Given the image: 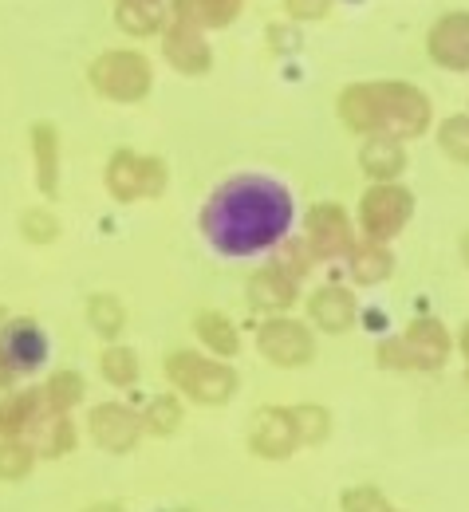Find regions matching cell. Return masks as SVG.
Returning a JSON list of instances; mask_svg holds the SVG:
<instances>
[{
	"mask_svg": "<svg viewBox=\"0 0 469 512\" xmlns=\"http://www.w3.org/2000/svg\"><path fill=\"white\" fill-rule=\"evenodd\" d=\"M430 60L446 71H469V12H446L426 32Z\"/></svg>",
	"mask_w": 469,
	"mask_h": 512,
	"instance_id": "obj_11",
	"label": "cell"
},
{
	"mask_svg": "<svg viewBox=\"0 0 469 512\" xmlns=\"http://www.w3.org/2000/svg\"><path fill=\"white\" fill-rule=\"evenodd\" d=\"M20 237H24L28 245H52V241L60 237V217L48 213V205L28 209V213L20 217Z\"/></svg>",
	"mask_w": 469,
	"mask_h": 512,
	"instance_id": "obj_32",
	"label": "cell"
},
{
	"mask_svg": "<svg viewBox=\"0 0 469 512\" xmlns=\"http://www.w3.org/2000/svg\"><path fill=\"white\" fill-rule=\"evenodd\" d=\"M178 512H190V509H178Z\"/></svg>",
	"mask_w": 469,
	"mask_h": 512,
	"instance_id": "obj_45",
	"label": "cell"
},
{
	"mask_svg": "<svg viewBox=\"0 0 469 512\" xmlns=\"http://www.w3.org/2000/svg\"><path fill=\"white\" fill-rule=\"evenodd\" d=\"M44 359H48V335L36 320L20 316L0 327V363L12 375H32L44 367Z\"/></svg>",
	"mask_w": 469,
	"mask_h": 512,
	"instance_id": "obj_8",
	"label": "cell"
},
{
	"mask_svg": "<svg viewBox=\"0 0 469 512\" xmlns=\"http://www.w3.org/2000/svg\"><path fill=\"white\" fill-rule=\"evenodd\" d=\"M162 56L182 75H205L213 67V48H209L205 32L190 28V24H174V20L162 28Z\"/></svg>",
	"mask_w": 469,
	"mask_h": 512,
	"instance_id": "obj_12",
	"label": "cell"
},
{
	"mask_svg": "<svg viewBox=\"0 0 469 512\" xmlns=\"http://www.w3.org/2000/svg\"><path fill=\"white\" fill-rule=\"evenodd\" d=\"M359 166L375 182H399V174L406 170V150L391 134H371L359 150Z\"/></svg>",
	"mask_w": 469,
	"mask_h": 512,
	"instance_id": "obj_18",
	"label": "cell"
},
{
	"mask_svg": "<svg viewBox=\"0 0 469 512\" xmlns=\"http://www.w3.org/2000/svg\"><path fill=\"white\" fill-rule=\"evenodd\" d=\"M355 312H359L355 296H351L347 288H339V284H324V288L312 292V300H308V320L316 323L320 331H328V335L351 331Z\"/></svg>",
	"mask_w": 469,
	"mask_h": 512,
	"instance_id": "obj_14",
	"label": "cell"
},
{
	"mask_svg": "<svg viewBox=\"0 0 469 512\" xmlns=\"http://www.w3.org/2000/svg\"><path fill=\"white\" fill-rule=\"evenodd\" d=\"M162 371L170 386H178L190 402H201V406H225L241 386L237 371L225 359H205L198 351H170Z\"/></svg>",
	"mask_w": 469,
	"mask_h": 512,
	"instance_id": "obj_2",
	"label": "cell"
},
{
	"mask_svg": "<svg viewBox=\"0 0 469 512\" xmlns=\"http://www.w3.org/2000/svg\"><path fill=\"white\" fill-rule=\"evenodd\" d=\"M458 249H462V260H466V264H469V229H466V233H462V245H458Z\"/></svg>",
	"mask_w": 469,
	"mask_h": 512,
	"instance_id": "obj_42",
	"label": "cell"
},
{
	"mask_svg": "<svg viewBox=\"0 0 469 512\" xmlns=\"http://www.w3.org/2000/svg\"><path fill=\"white\" fill-rule=\"evenodd\" d=\"M395 272V256L387 245H375V241H363L351 249V280L363 284V288H375L383 280H391Z\"/></svg>",
	"mask_w": 469,
	"mask_h": 512,
	"instance_id": "obj_23",
	"label": "cell"
},
{
	"mask_svg": "<svg viewBox=\"0 0 469 512\" xmlns=\"http://www.w3.org/2000/svg\"><path fill=\"white\" fill-rule=\"evenodd\" d=\"M12 383H16V375H12V371H8L4 363H0V390H8Z\"/></svg>",
	"mask_w": 469,
	"mask_h": 512,
	"instance_id": "obj_40",
	"label": "cell"
},
{
	"mask_svg": "<svg viewBox=\"0 0 469 512\" xmlns=\"http://www.w3.org/2000/svg\"><path fill=\"white\" fill-rule=\"evenodd\" d=\"M343 512H399L379 489H371V485H355V489H347L343 493Z\"/></svg>",
	"mask_w": 469,
	"mask_h": 512,
	"instance_id": "obj_34",
	"label": "cell"
},
{
	"mask_svg": "<svg viewBox=\"0 0 469 512\" xmlns=\"http://www.w3.org/2000/svg\"><path fill=\"white\" fill-rule=\"evenodd\" d=\"M198 339L217 355V359H233L241 351V335H237V323L229 320L225 312H201L194 320Z\"/></svg>",
	"mask_w": 469,
	"mask_h": 512,
	"instance_id": "obj_24",
	"label": "cell"
},
{
	"mask_svg": "<svg viewBox=\"0 0 469 512\" xmlns=\"http://www.w3.org/2000/svg\"><path fill=\"white\" fill-rule=\"evenodd\" d=\"M32 434H40V449L48 453V457H64L75 449V426H71V418L67 414H52V410H44L40 414V422L32 426Z\"/></svg>",
	"mask_w": 469,
	"mask_h": 512,
	"instance_id": "obj_27",
	"label": "cell"
},
{
	"mask_svg": "<svg viewBox=\"0 0 469 512\" xmlns=\"http://www.w3.org/2000/svg\"><path fill=\"white\" fill-rule=\"evenodd\" d=\"M249 446L257 457L268 461H284L292 457L300 442H296V426H292V410L288 406H265L253 414V426H249Z\"/></svg>",
	"mask_w": 469,
	"mask_h": 512,
	"instance_id": "obj_9",
	"label": "cell"
},
{
	"mask_svg": "<svg viewBox=\"0 0 469 512\" xmlns=\"http://www.w3.org/2000/svg\"><path fill=\"white\" fill-rule=\"evenodd\" d=\"M115 24L127 32V36H154L166 28V8L162 0H119L115 4Z\"/></svg>",
	"mask_w": 469,
	"mask_h": 512,
	"instance_id": "obj_22",
	"label": "cell"
},
{
	"mask_svg": "<svg viewBox=\"0 0 469 512\" xmlns=\"http://www.w3.org/2000/svg\"><path fill=\"white\" fill-rule=\"evenodd\" d=\"M32 158H36V186L52 201L60 193V130L56 123H32Z\"/></svg>",
	"mask_w": 469,
	"mask_h": 512,
	"instance_id": "obj_17",
	"label": "cell"
},
{
	"mask_svg": "<svg viewBox=\"0 0 469 512\" xmlns=\"http://www.w3.org/2000/svg\"><path fill=\"white\" fill-rule=\"evenodd\" d=\"M339 119L355 134H379V111H375V87L351 83L339 91Z\"/></svg>",
	"mask_w": 469,
	"mask_h": 512,
	"instance_id": "obj_19",
	"label": "cell"
},
{
	"mask_svg": "<svg viewBox=\"0 0 469 512\" xmlns=\"http://www.w3.org/2000/svg\"><path fill=\"white\" fill-rule=\"evenodd\" d=\"M87 512H123V509H119V505H91Z\"/></svg>",
	"mask_w": 469,
	"mask_h": 512,
	"instance_id": "obj_43",
	"label": "cell"
},
{
	"mask_svg": "<svg viewBox=\"0 0 469 512\" xmlns=\"http://www.w3.org/2000/svg\"><path fill=\"white\" fill-rule=\"evenodd\" d=\"M292 229V193L261 174L221 182L201 209V233L221 256H257L276 249Z\"/></svg>",
	"mask_w": 469,
	"mask_h": 512,
	"instance_id": "obj_1",
	"label": "cell"
},
{
	"mask_svg": "<svg viewBox=\"0 0 469 512\" xmlns=\"http://www.w3.org/2000/svg\"><path fill=\"white\" fill-rule=\"evenodd\" d=\"M268 36H272V44H276L280 52L296 48V44H292V40H296V32H288V28H268Z\"/></svg>",
	"mask_w": 469,
	"mask_h": 512,
	"instance_id": "obj_39",
	"label": "cell"
},
{
	"mask_svg": "<svg viewBox=\"0 0 469 512\" xmlns=\"http://www.w3.org/2000/svg\"><path fill=\"white\" fill-rule=\"evenodd\" d=\"M87 426H91L95 446L107 449V453H127L142 438V418L134 414L131 406H123V402H99L91 410Z\"/></svg>",
	"mask_w": 469,
	"mask_h": 512,
	"instance_id": "obj_10",
	"label": "cell"
},
{
	"mask_svg": "<svg viewBox=\"0 0 469 512\" xmlns=\"http://www.w3.org/2000/svg\"><path fill=\"white\" fill-rule=\"evenodd\" d=\"M44 398L40 390H20V394H4L0 398V434L4 438H20V434H32V426L40 422L44 414Z\"/></svg>",
	"mask_w": 469,
	"mask_h": 512,
	"instance_id": "obj_20",
	"label": "cell"
},
{
	"mask_svg": "<svg viewBox=\"0 0 469 512\" xmlns=\"http://www.w3.org/2000/svg\"><path fill=\"white\" fill-rule=\"evenodd\" d=\"M103 182L115 201H138L142 197V154L134 150H115L107 158V170H103Z\"/></svg>",
	"mask_w": 469,
	"mask_h": 512,
	"instance_id": "obj_21",
	"label": "cell"
},
{
	"mask_svg": "<svg viewBox=\"0 0 469 512\" xmlns=\"http://www.w3.org/2000/svg\"><path fill=\"white\" fill-rule=\"evenodd\" d=\"M304 245L316 260H339L355 249V229L339 201H320L304 217Z\"/></svg>",
	"mask_w": 469,
	"mask_h": 512,
	"instance_id": "obj_6",
	"label": "cell"
},
{
	"mask_svg": "<svg viewBox=\"0 0 469 512\" xmlns=\"http://www.w3.org/2000/svg\"><path fill=\"white\" fill-rule=\"evenodd\" d=\"M87 323H91L95 335H103L107 343H115L119 331L127 327V308H123L111 292H99V296L87 300Z\"/></svg>",
	"mask_w": 469,
	"mask_h": 512,
	"instance_id": "obj_25",
	"label": "cell"
},
{
	"mask_svg": "<svg viewBox=\"0 0 469 512\" xmlns=\"http://www.w3.org/2000/svg\"><path fill=\"white\" fill-rule=\"evenodd\" d=\"M245 0H174L170 4V16L174 24H190L198 32H213V28H225L241 16Z\"/></svg>",
	"mask_w": 469,
	"mask_h": 512,
	"instance_id": "obj_16",
	"label": "cell"
},
{
	"mask_svg": "<svg viewBox=\"0 0 469 512\" xmlns=\"http://www.w3.org/2000/svg\"><path fill=\"white\" fill-rule=\"evenodd\" d=\"M87 79L111 103H142L154 87V67L134 48H115V52H103L91 64Z\"/></svg>",
	"mask_w": 469,
	"mask_h": 512,
	"instance_id": "obj_3",
	"label": "cell"
},
{
	"mask_svg": "<svg viewBox=\"0 0 469 512\" xmlns=\"http://www.w3.org/2000/svg\"><path fill=\"white\" fill-rule=\"evenodd\" d=\"M99 371L111 386H134L138 383V355L131 347H119V343H107L103 355H99Z\"/></svg>",
	"mask_w": 469,
	"mask_h": 512,
	"instance_id": "obj_30",
	"label": "cell"
},
{
	"mask_svg": "<svg viewBox=\"0 0 469 512\" xmlns=\"http://www.w3.org/2000/svg\"><path fill=\"white\" fill-rule=\"evenodd\" d=\"M36 465V446L20 442V438H4L0 442V481H24Z\"/></svg>",
	"mask_w": 469,
	"mask_h": 512,
	"instance_id": "obj_31",
	"label": "cell"
},
{
	"mask_svg": "<svg viewBox=\"0 0 469 512\" xmlns=\"http://www.w3.org/2000/svg\"><path fill=\"white\" fill-rule=\"evenodd\" d=\"M4 316H8V312H4V308H0V323H4Z\"/></svg>",
	"mask_w": 469,
	"mask_h": 512,
	"instance_id": "obj_44",
	"label": "cell"
},
{
	"mask_svg": "<svg viewBox=\"0 0 469 512\" xmlns=\"http://www.w3.org/2000/svg\"><path fill=\"white\" fill-rule=\"evenodd\" d=\"M375 87V111H379V134H391V138H418L426 134L430 119H434V107H430V95L418 91L414 83H371Z\"/></svg>",
	"mask_w": 469,
	"mask_h": 512,
	"instance_id": "obj_4",
	"label": "cell"
},
{
	"mask_svg": "<svg viewBox=\"0 0 469 512\" xmlns=\"http://www.w3.org/2000/svg\"><path fill=\"white\" fill-rule=\"evenodd\" d=\"M292 410V426H296V442L300 446H320L328 434H332V414L316 402H300V406H288Z\"/></svg>",
	"mask_w": 469,
	"mask_h": 512,
	"instance_id": "obj_28",
	"label": "cell"
},
{
	"mask_svg": "<svg viewBox=\"0 0 469 512\" xmlns=\"http://www.w3.org/2000/svg\"><path fill=\"white\" fill-rule=\"evenodd\" d=\"M450 347H454V339H450V331L438 320H414L406 327V335H402L406 363L418 367V371H438V367H446Z\"/></svg>",
	"mask_w": 469,
	"mask_h": 512,
	"instance_id": "obj_13",
	"label": "cell"
},
{
	"mask_svg": "<svg viewBox=\"0 0 469 512\" xmlns=\"http://www.w3.org/2000/svg\"><path fill=\"white\" fill-rule=\"evenodd\" d=\"M379 363H383V367H399V371L410 367V363H406V351H402V339H383V343H379Z\"/></svg>",
	"mask_w": 469,
	"mask_h": 512,
	"instance_id": "obj_38",
	"label": "cell"
},
{
	"mask_svg": "<svg viewBox=\"0 0 469 512\" xmlns=\"http://www.w3.org/2000/svg\"><path fill=\"white\" fill-rule=\"evenodd\" d=\"M83 390H87V383H83V375H79V371H56V375L44 383L40 398H44V406H48L52 414H67V410H75V406H79Z\"/></svg>",
	"mask_w": 469,
	"mask_h": 512,
	"instance_id": "obj_26",
	"label": "cell"
},
{
	"mask_svg": "<svg viewBox=\"0 0 469 512\" xmlns=\"http://www.w3.org/2000/svg\"><path fill=\"white\" fill-rule=\"evenodd\" d=\"M138 418H142V430H146V434L166 438V434H174V430L182 426V402H178L174 394H158V398L146 402V410H142Z\"/></svg>",
	"mask_w": 469,
	"mask_h": 512,
	"instance_id": "obj_29",
	"label": "cell"
},
{
	"mask_svg": "<svg viewBox=\"0 0 469 512\" xmlns=\"http://www.w3.org/2000/svg\"><path fill=\"white\" fill-rule=\"evenodd\" d=\"M410 217H414V193L399 186V182H375L371 190L363 193V201H359L363 237L375 241V245L395 241Z\"/></svg>",
	"mask_w": 469,
	"mask_h": 512,
	"instance_id": "obj_5",
	"label": "cell"
},
{
	"mask_svg": "<svg viewBox=\"0 0 469 512\" xmlns=\"http://www.w3.org/2000/svg\"><path fill=\"white\" fill-rule=\"evenodd\" d=\"M284 8L292 20H324L332 0H284Z\"/></svg>",
	"mask_w": 469,
	"mask_h": 512,
	"instance_id": "obj_37",
	"label": "cell"
},
{
	"mask_svg": "<svg viewBox=\"0 0 469 512\" xmlns=\"http://www.w3.org/2000/svg\"><path fill=\"white\" fill-rule=\"evenodd\" d=\"M296 284L300 280H292L284 268L268 264V268L249 276V304L257 312H284V308L296 304Z\"/></svg>",
	"mask_w": 469,
	"mask_h": 512,
	"instance_id": "obj_15",
	"label": "cell"
},
{
	"mask_svg": "<svg viewBox=\"0 0 469 512\" xmlns=\"http://www.w3.org/2000/svg\"><path fill=\"white\" fill-rule=\"evenodd\" d=\"M170 182V170L158 154H142V197H162Z\"/></svg>",
	"mask_w": 469,
	"mask_h": 512,
	"instance_id": "obj_36",
	"label": "cell"
},
{
	"mask_svg": "<svg viewBox=\"0 0 469 512\" xmlns=\"http://www.w3.org/2000/svg\"><path fill=\"white\" fill-rule=\"evenodd\" d=\"M438 142H442L446 158H454L458 166H469V115H450V119H442Z\"/></svg>",
	"mask_w": 469,
	"mask_h": 512,
	"instance_id": "obj_33",
	"label": "cell"
},
{
	"mask_svg": "<svg viewBox=\"0 0 469 512\" xmlns=\"http://www.w3.org/2000/svg\"><path fill=\"white\" fill-rule=\"evenodd\" d=\"M284 249H280V260H272L276 268H284L292 280H304L308 272H312V253H308V245H300V241H280Z\"/></svg>",
	"mask_w": 469,
	"mask_h": 512,
	"instance_id": "obj_35",
	"label": "cell"
},
{
	"mask_svg": "<svg viewBox=\"0 0 469 512\" xmlns=\"http://www.w3.org/2000/svg\"><path fill=\"white\" fill-rule=\"evenodd\" d=\"M458 347H462V355H466V363H469V323L462 327V335H458Z\"/></svg>",
	"mask_w": 469,
	"mask_h": 512,
	"instance_id": "obj_41",
	"label": "cell"
},
{
	"mask_svg": "<svg viewBox=\"0 0 469 512\" xmlns=\"http://www.w3.org/2000/svg\"><path fill=\"white\" fill-rule=\"evenodd\" d=\"M257 351L265 355L272 367H308L316 355V339L308 331V323L276 316L265 320L257 331Z\"/></svg>",
	"mask_w": 469,
	"mask_h": 512,
	"instance_id": "obj_7",
	"label": "cell"
}]
</instances>
